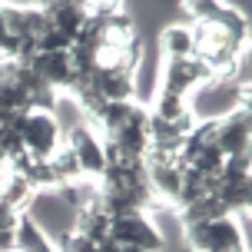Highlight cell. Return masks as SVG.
Returning <instances> with one entry per match:
<instances>
[{"mask_svg":"<svg viewBox=\"0 0 252 252\" xmlns=\"http://www.w3.org/2000/svg\"><path fill=\"white\" fill-rule=\"evenodd\" d=\"M183 13L189 17V24H206V20H213L216 13L222 10V3L219 0H186V3H179Z\"/></svg>","mask_w":252,"mask_h":252,"instance_id":"cell-19","label":"cell"},{"mask_svg":"<svg viewBox=\"0 0 252 252\" xmlns=\"http://www.w3.org/2000/svg\"><path fill=\"white\" fill-rule=\"evenodd\" d=\"M7 120H17V116H7L3 110H0V123H7Z\"/></svg>","mask_w":252,"mask_h":252,"instance_id":"cell-24","label":"cell"},{"mask_svg":"<svg viewBox=\"0 0 252 252\" xmlns=\"http://www.w3.org/2000/svg\"><path fill=\"white\" fill-rule=\"evenodd\" d=\"M213 73L206 70V63L196 57H183V60H163L159 66V93H173L179 100H189L199 87H206Z\"/></svg>","mask_w":252,"mask_h":252,"instance_id":"cell-8","label":"cell"},{"mask_svg":"<svg viewBox=\"0 0 252 252\" xmlns=\"http://www.w3.org/2000/svg\"><path fill=\"white\" fill-rule=\"evenodd\" d=\"M63 146L73 153L83 179L100 183V176L106 173V143H103V136L93 126L83 123V120L73 126H63Z\"/></svg>","mask_w":252,"mask_h":252,"instance_id":"cell-4","label":"cell"},{"mask_svg":"<svg viewBox=\"0 0 252 252\" xmlns=\"http://www.w3.org/2000/svg\"><path fill=\"white\" fill-rule=\"evenodd\" d=\"M37 196H40V192L30 186L27 179L13 176V173H3V179H0V202H3V206H10L17 216L30 213V206L37 202Z\"/></svg>","mask_w":252,"mask_h":252,"instance_id":"cell-17","label":"cell"},{"mask_svg":"<svg viewBox=\"0 0 252 252\" xmlns=\"http://www.w3.org/2000/svg\"><path fill=\"white\" fill-rule=\"evenodd\" d=\"M216 199L226 206L229 216L249 213L252 202V169H249V156H236L226 159L219 176H216Z\"/></svg>","mask_w":252,"mask_h":252,"instance_id":"cell-5","label":"cell"},{"mask_svg":"<svg viewBox=\"0 0 252 252\" xmlns=\"http://www.w3.org/2000/svg\"><path fill=\"white\" fill-rule=\"evenodd\" d=\"M146 179H150L153 199L176 209L179 206V186H183V163L179 156H159V153H146Z\"/></svg>","mask_w":252,"mask_h":252,"instance_id":"cell-9","label":"cell"},{"mask_svg":"<svg viewBox=\"0 0 252 252\" xmlns=\"http://www.w3.org/2000/svg\"><path fill=\"white\" fill-rule=\"evenodd\" d=\"M17 129H20L24 153L37 159H50L63 146V123L53 110H30V113L17 116Z\"/></svg>","mask_w":252,"mask_h":252,"instance_id":"cell-3","label":"cell"},{"mask_svg":"<svg viewBox=\"0 0 252 252\" xmlns=\"http://www.w3.org/2000/svg\"><path fill=\"white\" fill-rule=\"evenodd\" d=\"M96 252H136V249H129V246H120V242H113V239H103L100 246H96Z\"/></svg>","mask_w":252,"mask_h":252,"instance_id":"cell-23","label":"cell"},{"mask_svg":"<svg viewBox=\"0 0 252 252\" xmlns=\"http://www.w3.org/2000/svg\"><path fill=\"white\" fill-rule=\"evenodd\" d=\"M103 143L126 153V156H133V159H143L150 153V113H146V103H139V100L129 103L123 123L116 126L110 136H103Z\"/></svg>","mask_w":252,"mask_h":252,"instance_id":"cell-6","label":"cell"},{"mask_svg":"<svg viewBox=\"0 0 252 252\" xmlns=\"http://www.w3.org/2000/svg\"><path fill=\"white\" fill-rule=\"evenodd\" d=\"M53 246H57V252H96V242H90L87 236H80L73 229H63L53 239Z\"/></svg>","mask_w":252,"mask_h":252,"instance_id":"cell-20","label":"cell"},{"mask_svg":"<svg viewBox=\"0 0 252 252\" xmlns=\"http://www.w3.org/2000/svg\"><path fill=\"white\" fill-rule=\"evenodd\" d=\"M213 139L219 153L226 159H236V156H249V139H252V120L249 110H232L229 116L216 120Z\"/></svg>","mask_w":252,"mask_h":252,"instance_id":"cell-10","label":"cell"},{"mask_svg":"<svg viewBox=\"0 0 252 252\" xmlns=\"http://www.w3.org/2000/svg\"><path fill=\"white\" fill-rule=\"evenodd\" d=\"M232 110H249V87L239 80L213 76L206 87L189 96V113L196 116V123H216Z\"/></svg>","mask_w":252,"mask_h":252,"instance_id":"cell-2","label":"cell"},{"mask_svg":"<svg viewBox=\"0 0 252 252\" xmlns=\"http://www.w3.org/2000/svg\"><path fill=\"white\" fill-rule=\"evenodd\" d=\"M90 90L100 96L103 103H129L136 100V76L116 73V70H93L87 76Z\"/></svg>","mask_w":252,"mask_h":252,"instance_id":"cell-12","label":"cell"},{"mask_svg":"<svg viewBox=\"0 0 252 252\" xmlns=\"http://www.w3.org/2000/svg\"><path fill=\"white\" fill-rule=\"evenodd\" d=\"M110 222H113V219L106 216V209L100 206V196H96L93 202H87L83 209H76V213H73V226H70V229L100 246L103 239H110Z\"/></svg>","mask_w":252,"mask_h":252,"instance_id":"cell-15","label":"cell"},{"mask_svg":"<svg viewBox=\"0 0 252 252\" xmlns=\"http://www.w3.org/2000/svg\"><path fill=\"white\" fill-rule=\"evenodd\" d=\"M183 239L192 252H232V249L249 252V213L183 226Z\"/></svg>","mask_w":252,"mask_h":252,"instance_id":"cell-1","label":"cell"},{"mask_svg":"<svg viewBox=\"0 0 252 252\" xmlns=\"http://www.w3.org/2000/svg\"><path fill=\"white\" fill-rule=\"evenodd\" d=\"M43 7V17H47V27L63 33L66 40H73L83 24H87V7L83 3H73V0H53V3H40Z\"/></svg>","mask_w":252,"mask_h":252,"instance_id":"cell-13","label":"cell"},{"mask_svg":"<svg viewBox=\"0 0 252 252\" xmlns=\"http://www.w3.org/2000/svg\"><path fill=\"white\" fill-rule=\"evenodd\" d=\"M17 219H20V216L13 213L10 206H3V202H0V236H13V229H17Z\"/></svg>","mask_w":252,"mask_h":252,"instance_id":"cell-22","label":"cell"},{"mask_svg":"<svg viewBox=\"0 0 252 252\" xmlns=\"http://www.w3.org/2000/svg\"><path fill=\"white\" fill-rule=\"evenodd\" d=\"M159 53L163 60H183V57H196V37L189 24H169L159 33Z\"/></svg>","mask_w":252,"mask_h":252,"instance_id":"cell-16","label":"cell"},{"mask_svg":"<svg viewBox=\"0 0 252 252\" xmlns=\"http://www.w3.org/2000/svg\"><path fill=\"white\" fill-rule=\"evenodd\" d=\"M47 163H50V176H53V192H57L60 186H70V183H76V179H83V173H80V166H76V159H73V153L66 150V146H60Z\"/></svg>","mask_w":252,"mask_h":252,"instance_id":"cell-18","label":"cell"},{"mask_svg":"<svg viewBox=\"0 0 252 252\" xmlns=\"http://www.w3.org/2000/svg\"><path fill=\"white\" fill-rule=\"evenodd\" d=\"M232 252H246V249H232Z\"/></svg>","mask_w":252,"mask_h":252,"instance_id":"cell-25","label":"cell"},{"mask_svg":"<svg viewBox=\"0 0 252 252\" xmlns=\"http://www.w3.org/2000/svg\"><path fill=\"white\" fill-rule=\"evenodd\" d=\"M0 60H17V40L10 37V30L3 24V13H0Z\"/></svg>","mask_w":252,"mask_h":252,"instance_id":"cell-21","label":"cell"},{"mask_svg":"<svg viewBox=\"0 0 252 252\" xmlns=\"http://www.w3.org/2000/svg\"><path fill=\"white\" fill-rule=\"evenodd\" d=\"M27 66H30V70H33L57 96H63L66 90L73 87V80H76L73 63H70V53L66 50H60V53H37Z\"/></svg>","mask_w":252,"mask_h":252,"instance_id":"cell-11","label":"cell"},{"mask_svg":"<svg viewBox=\"0 0 252 252\" xmlns=\"http://www.w3.org/2000/svg\"><path fill=\"white\" fill-rule=\"evenodd\" d=\"M110 239L120 246H129L136 252H159L163 249V232L150 213H123L113 216L110 222Z\"/></svg>","mask_w":252,"mask_h":252,"instance_id":"cell-7","label":"cell"},{"mask_svg":"<svg viewBox=\"0 0 252 252\" xmlns=\"http://www.w3.org/2000/svg\"><path fill=\"white\" fill-rule=\"evenodd\" d=\"M13 249L20 252H57L53 246V236L47 232V226L33 219L30 213H24L17 219V229H13Z\"/></svg>","mask_w":252,"mask_h":252,"instance_id":"cell-14","label":"cell"}]
</instances>
